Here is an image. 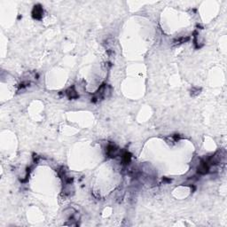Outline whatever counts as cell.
<instances>
[{"label":"cell","instance_id":"6da1fadb","mask_svg":"<svg viewBox=\"0 0 227 227\" xmlns=\"http://www.w3.org/2000/svg\"><path fill=\"white\" fill-rule=\"evenodd\" d=\"M43 8L41 7V6H36L32 11V16L34 19H36V20H40L42 17H43Z\"/></svg>","mask_w":227,"mask_h":227},{"label":"cell","instance_id":"7a4b0ae2","mask_svg":"<svg viewBox=\"0 0 227 227\" xmlns=\"http://www.w3.org/2000/svg\"><path fill=\"white\" fill-rule=\"evenodd\" d=\"M117 153H118V149H117V147H116V146H114V145H109V146H107V149H106V154H107L109 157H111V158L116 157Z\"/></svg>","mask_w":227,"mask_h":227},{"label":"cell","instance_id":"3957f363","mask_svg":"<svg viewBox=\"0 0 227 227\" xmlns=\"http://www.w3.org/2000/svg\"><path fill=\"white\" fill-rule=\"evenodd\" d=\"M67 97H69V99H76V98L78 97V95H77V93H76L74 87H70L69 90H67Z\"/></svg>","mask_w":227,"mask_h":227},{"label":"cell","instance_id":"277c9868","mask_svg":"<svg viewBox=\"0 0 227 227\" xmlns=\"http://www.w3.org/2000/svg\"><path fill=\"white\" fill-rule=\"evenodd\" d=\"M122 159H123V163L124 164H129V163L130 162V159H131V154L128 152H125L123 153Z\"/></svg>","mask_w":227,"mask_h":227}]
</instances>
